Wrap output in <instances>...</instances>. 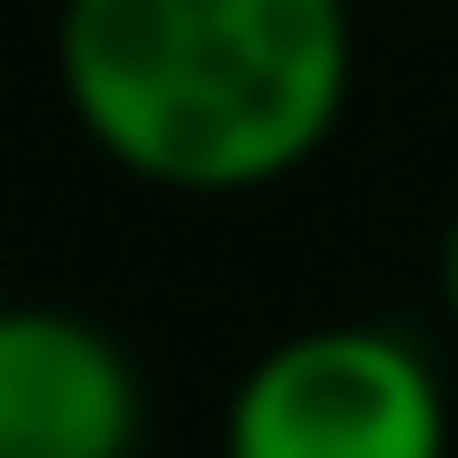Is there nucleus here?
Wrapping results in <instances>:
<instances>
[{
    "label": "nucleus",
    "mask_w": 458,
    "mask_h": 458,
    "mask_svg": "<svg viewBox=\"0 0 458 458\" xmlns=\"http://www.w3.org/2000/svg\"><path fill=\"white\" fill-rule=\"evenodd\" d=\"M431 288H440V315H449V333H458V207H449V225H440V261H431Z\"/></svg>",
    "instance_id": "20e7f679"
},
{
    "label": "nucleus",
    "mask_w": 458,
    "mask_h": 458,
    "mask_svg": "<svg viewBox=\"0 0 458 458\" xmlns=\"http://www.w3.org/2000/svg\"><path fill=\"white\" fill-rule=\"evenodd\" d=\"M144 422V369L99 315L0 297V458H135Z\"/></svg>",
    "instance_id": "7ed1b4c3"
},
{
    "label": "nucleus",
    "mask_w": 458,
    "mask_h": 458,
    "mask_svg": "<svg viewBox=\"0 0 458 458\" xmlns=\"http://www.w3.org/2000/svg\"><path fill=\"white\" fill-rule=\"evenodd\" d=\"M440 10H458V0H440Z\"/></svg>",
    "instance_id": "39448f33"
},
{
    "label": "nucleus",
    "mask_w": 458,
    "mask_h": 458,
    "mask_svg": "<svg viewBox=\"0 0 458 458\" xmlns=\"http://www.w3.org/2000/svg\"><path fill=\"white\" fill-rule=\"evenodd\" d=\"M458 413L440 360L369 315L279 333L225 395L216 458H449Z\"/></svg>",
    "instance_id": "f03ea898"
},
{
    "label": "nucleus",
    "mask_w": 458,
    "mask_h": 458,
    "mask_svg": "<svg viewBox=\"0 0 458 458\" xmlns=\"http://www.w3.org/2000/svg\"><path fill=\"white\" fill-rule=\"evenodd\" d=\"M360 81L351 0H64L55 90L81 144L162 198L297 180Z\"/></svg>",
    "instance_id": "f257e3e1"
}]
</instances>
